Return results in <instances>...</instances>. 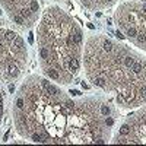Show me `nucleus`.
<instances>
[{"label":"nucleus","mask_w":146,"mask_h":146,"mask_svg":"<svg viewBox=\"0 0 146 146\" xmlns=\"http://www.w3.org/2000/svg\"><path fill=\"white\" fill-rule=\"evenodd\" d=\"M40 66L47 79L69 85L83 58V31L78 21L58 6L47 7L36 27Z\"/></svg>","instance_id":"nucleus-3"},{"label":"nucleus","mask_w":146,"mask_h":146,"mask_svg":"<svg viewBox=\"0 0 146 146\" xmlns=\"http://www.w3.org/2000/svg\"><path fill=\"white\" fill-rule=\"evenodd\" d=\"M54 2H66V0H54Z\"/></svg>","instance_id":"nucleus-10"},{"label":"nucleus","mask_w":146,"mask_h":146,"mask_svg":"<svg viewBox=\"0 0 146 146\" xmlns=\"http://www.w3.org/2000/svg\"><path fill=\"white\" fill-rule=\"evenodd\" d=\"M118 0H79V3L89 10H104L114 6Z\"/></svg>","instance_id":"nucleus-8"},{"label":"nucleus","mask_w":146,"mask_h":146,"mask_svg":"<svg viewBox=\"0 0 146 146\" xmlns=\"http://www.w3.org/2000/svg\"><path fill=\"white\" fill-rule=\"evenodd\" d=\"M5 117V98H3V94L2 89H0V126H2V120Z\"/></svg>","instance_id":"nucleus-9"},{"label":"nucleus","mask_w":146,"mask_h":146,"mask_svg":"<svg viewBox=\"0 0 146 146\" xmlns=\"http://www.w3.org/2000/svg\"><path fill=\"white\" fill-rule=\"evenodd\" d=\"M113 143L146 145V104L123 121L113 136Z\"/></svg>","instance_id":"nucleus-6"},{"label":"nucleus","mask_w":146,"mask_h":146,"mask_svg":"<svg viewBox=\"0 0 146 146\" xmlns=\"http://www.w3.org/2000/svg\"><path fill=\"white\" fill-rule=\"evenodd\" d=\"M28 64V50L23 38L0 19V80L15 82Z\"/></svg>","instance_id":"nucleus-4"},{"label":"nucleus","mask_w":146,"mask_h":146,"mask_svg":"<svg viewBox=\"0 0 146 146\" xmlns=\"http://www.w3.org/2000/svg\"><path fill=\"white\" fill-rule=\"evenodd\" d=\"M139 2H146V0H139Z\"/></svg>","instance_id":"nucleus-11"},{"label":"nucleus","mask_w":146,"mask_h":146,"mask_svg":"<svg viewBox=\"0 0 146 146\" xmlns=\"http://www.w3.org/2000/svg\"><path fill=\"white\" fill-rule=\"evenodd\" d=\"M114 21L118 31L140 50L146 51V2H126L121 3Z\"/></svg>","instance_id":"nucleus-5"},{"label":"nucleus","mask_w":146,"mask_h":146,"mask_svg":"<svg viewBox=\"0 0 146 146\" xmlns=\"http://www.w3.org/2000/svg\"><path fill=\"white\" fill-rule=\"evenodd\" d=\"M13 123L34 143L100 145L111 140L117 113L100 96L73 100L53 80L31 75L15 95Z\"/></svg>","instance_id":"nucleus-1"},{"label":"nucleus","mask_w":146,"mask_h":146,"mask_svg":"<svg viewBox=\"0 0 146 146\" xmlns=\"http://www.w3.org/2000/svg\"><path fill=\"white\" fill-rule=\"evenodd\" d=\"M88 80L114 96L123 108L146 104V57L104 35H91L83 47Z\"/></svg>","instance_id":"nucleus-2"},{"label":"nucleus","mask_w":146,"mask_h":146,"mask_svg":"<svg viewBox=\"0 0 146 146\" xmlns=\"http://www.w3.org/2000/svg\"><path fill=\"white\" fill-rule=\"evenodd\" d=\"M0 5L3 6L9 19L22 29L31 28L38 21V0H0Z\"/></svg>","instance_id":"nucleus-7"}]
</instances>
